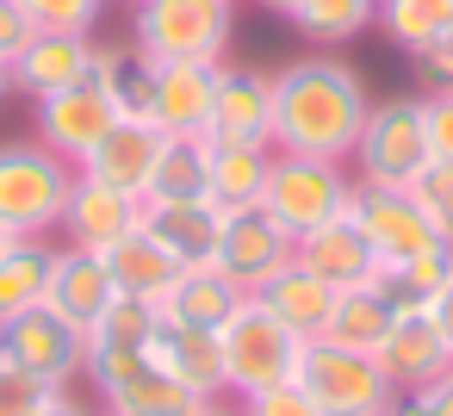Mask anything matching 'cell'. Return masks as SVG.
<instances>
[{"instance_id":"cell-42","label":"cell","mask_w":453,"mask_h":416,"mask_svg":"<svg viewBox=\"0 0 453 416\" xmlns=\"http://www.w3.org/2000/svg\"><path fill=\"white\" fill-rule=\"evenodd\" d=\"M32 416H100V410H88V404H81V397H75L69 385H57V391H50V397H44V404H38Z\"/></svg>"},{"instance_id":"cell-25","label":"cell","mask_w":453,"mask_h":416,"mask_svg":"<svg viewBox=\"0 0 453 416\" xmlns=\"http://www.w3.org/2000/svg\"><path fill=\"white\" fill-rule=\"evenodd\" d=\"M242 298H249V292H242L236 280H224L211 261H199V267H180V280L168 286V298H162L156 311L174 317V323H193V329H224Z\"/></svg>"},{"instance_id":"cell-3","label":"cell","mask_w":453,"mask_h":416,"mask_svg":"<svg viewBox=\"0 0 453 416\" xmlns=\"http://www.w3.org/2000/svg\"><path fill=\"white\" fill-rule=\"evenodd\" d=\"M75 187V162L50 143H0V224L13 236H57L63 205Z\"/></svg>"},{"instance_id":"cell-44","label":"cell","mask_w":453,"mask_h":416,"mask_svg":"<svg viewBox=\"0 0 453 416\" xmlns=\"http://www.w3.org/2000/svg\"><path fill=\"white\" fill-rule=\"evenodd\" d=\"M193 416H242V404H236V397H205Z\"/></svg>"},{"instance_id":"cell-16","label":"cell","mask_w":453,"mask_h":416,"mask_svg":"<svg viewBox=\"0 0 453 416\" xmlns=\"http://www.w3.org/2000/svg\"><path fill=\"white\" fill-rule=\"evenodd\" d=\"M112 125H119V106H112V94H106L100 81H81V88H69V94L38 100V143H50V150L69 156V162H81Z\"/></svg>"},{"instance_id":"cell-15","label":"cell","mask_w":453,"mask_h":416,"mask_svg":"<svg viewBox=\"0 0 453 416\" xmlns=\"http://www.w3.org/2000/svg\"><path fill=\"white\" fill-rule=\"evenodd\" d=\"M218 69L224 63H156L150 125L162 137H205L211 100H218Z\"/></svg>"},{"instance_id":"cell-12","label":"cell","mask_w":453,"mask_h":416,"mask_svg":"<svg viewBox=\"0 0 453 416\" xmlns=\"http://www.w3.org/2000/svg\"><path fill=\"white\" fill-rule=\"evenodd\" d=\"M94 63H100L94 32H32V44L13 57V94H32V106H38L50 94L94 81Z\"/></svg>"},{"instance_id":"cell-30","label":"cell","mask_w":453,"mask_h":416,"mask_svg":"<svg viewBox=\"0 0 453 416\" xmlns=\"http://www.w3.org/2000/svg\"><path fill=\"white\" fill-rule=\"evenodd\" d=\"M447 280H453V243H434V249H422V255L391 261V267L372 273V286H379L397 311H428V298H434Z\"/></svg>"},{"instance_id":"cell-28","label":"cell","mask_w":453,"mask_h":416,"mask_svg":"<svg viewBox=\"0 0 453 416\" xmlns=\"http://www.w3.org/2000/svg\"><path fill=\"white\" fill-rule=\"evenodd\" d=\"M397 323V304L366 280V286H348V292H335V304H329V323H323V342H342V348H360V354H372L379 342H385V329Z\"/></svg>"},{"instance_id":"cell-23","label":"cell","mask_w":453,"mask_h":416,"mask_svg":"<svg viewBox=\"0 0 453 416\" xmlns=\"http://www.w3.org/2000/svg\"><path fill=\"white\" fill-rule=\"evenodd\" d=\"M255 298H261V304H267V311H273L292 335H304V342H311V335H323V323H329L335 286H323V280H317V273L292 255L280 273H267V280L255 286Z\"/></svg>"},{"instance_id":"cell-24","label":"cell","mask_w":453,"mask_h":416,"mask_svg":"<svg viewBox=\"0 0 453 416\" xmlns=\"http://www.w3.org/2000/svg\"><path fill=\"white\" fill-rule=\"evenodd\" d=\"M106 273H112V286L125 292V298H143V304H162L168 298V286L180 280V261L137 224L131 236H119L112 249H106Z\"/></svg>"},{"instance_id":"cell-2","label":"cell","mask_w":453,"mask_h":416,"mask_svg":"<svg viewBox=\"0 0 453 416\" xmlns=\"http://www.w3.org/2000/svg\"><path fill=\"white\" fill-rule=\"evenodd\" d=\"M100 391V416H193L205 397L156 366L150 342H88V373Z\"/></svg>"},{"instance_id":"cell-39","label":"cell","mask_w":453,"mask_h":416,"mask_svg":"<svg viewBox=\"0 0 453 416\" xmlns=\"http://www.w3.org/2000/svg\"><path fill=\"white\" fill-rule=\"evenodd\" d=\"M391 416H453V373L416 385V391H397V410Z\"/></svg>"},{"instance_id":"cell-29","label":"cell","mask_w":453,"mask_h":416,"mask_svg":"<svg viewBox=\"0 0 453 416\" xmlns=\"http://www.w3.org/2000/svg\"><path fill=\"white\" fill-rule=\"evenodd\" d=\"M94 81L112 94L119 119H150V94H156V57L137 44H100Z\"/></svg>"},{"instance_id":"cell-47","label":"cell","mask_w":453,"mask_h":416,"mask_svg":"<svg viewBox=\"0 0 453 416\" xmlns=\"http://www.w3.org/2000/svg\"><path fill=\"white\" fill-rule=\"evenodd\" d=\"M7 243H13V230H7V224H0V255H7Z\"/></svg>"},{"instance_id":"cell-34","label":"cell","mask_w":453,"mask_h":416,"mask_svg":"<svg viewBox=\"0 0 453 416\" xmlns=\"http://www.w3.org/2000/svg\"><path fill=\"white\" fill-rule=\"evenodd\" d=\"M403 193L422 205V218L434 224V236H441V243H453V162L428 156V168H422Z\"/></svg>"},{"instance_id":"cell-49","label":"cell","mask_w":453,"mask_h":416,"mask_svg":"<svg viewBox=\"0 0 453 416\" xmlns=\"http://www.w3.org/2000/svg\"><path fill=\"white\" fill-rule=\"evenodd\" d=\"M385 416H391V410H385Z\"/></svg>"},{"instance_id":"cell-37","label":"cell","mask_w":453,"mask_h":416,"mask_svg":"<svg viewBox=\"0 0 453 416\" xmlns=\"http://www.w3.org/2000/svg\"><path fill=\"white\" fill-rule=\"evenodd\" d=\"M236 404H242V416H323L298 379H280V385H267L255 397H236Z\"/></svg>"},{"instance_id":"cell-35","label":"cell","mask_w":453,"mask_h":416,"mask_svg":"<svg viewBox=\"0 0 453 416\" xmlns=\"http://www.w3.org/2000/svg\"><path fill=\"white\" fill-rule=\"evenodd\" d=\"M38 32H94L106 0H19Z\"/></svg>"},{"instance_id":"cell-1","label":"cell","mask_w":453,"mask_h":416,"mask_svg":"<svg viewBox=\"0 0 453 416\" xmlns=\"http://www.w3.org/2000/svg\"><path fill=\"white\" fill-rule=\"evenodd\" d=\"M366 81L348 57L311 50L286 69H273V150L286 156H317V162H348L366 125Z\"/></svg>"},{"instance_id":"cell-32","label":"cell","mask_w":453,"mask_h":416,"mask_svg":"<svg viewBox=\"0 0 453 416\" xmlns=\"http://www.w3.org/2000/svg\"><path fill=\"white\" fill-rule=\"evenodd\" d=\"M372 19H379V0H298V7H292V26L317 50L354 44L360 32H372Z\"/></svg>"},{"instance_id":"cell-27","label":"cell","mask_w":453,"mask_h":416,"mask_svg":"<svg viewBox=\"0 0 453 416\" xmlns=\"http://www.w3.org/2000/svg\"><path fill=\"white\" fill-rule=\"evenodd\" d=\"M50 261H57V243L50 236H13L7 255H0V323L44 304L50 292Z\"/></svg>"},{"instance_id":"cell-48","label":"cell","mask_w":453,"mask_h":416,"mask_svg":"<svg viewBox=\"0 0 453 416\" xmlns=\"http://www.w3.org/2000/svg\"><path fill=\"white\" fill-rule=\"evenodd\" d=\"M230 7H236V0H230Z\"/></svg>"},{"instance_id":"cell-45","label":"cell","mask_w":453,"mask_h":416,"mask_svg":"<svg viewBox=\"0 0 453 416\" xmlns=\"http://www.w3.org/2000/svg\"><path fill=\"white\" fill-rule=\"evenodd\" d=\"M255 7H267V13H280V19H292V7H298V0H255Z\"/></svg>"},{"instance_id":"cell-31","label":"cell","mask_w":453,"mask_h":416,"mask_svg":"<svg viewBox=\"0 0 453 416\" xmlns=\"http://www.w3.org/2000/svg\"><path fill=\"white\" fill-rule=\"evenodd\" d=\"M211 143L205 137H162L156 174L143 199H211Z\"/></svg>"},{"instance_id":"cell-26","label":"cell","mask_w":453,"mask_h":416,"mask_svg":"<svg viewBox=\"0 0 453 416\" xmlns=\"http://www.w3.org/2000/svg\"><path fill=\"white\" fill-rule=\"evenodd\" d=\"M211 143V199L224 212L236 205H261V187H267V168H273V143H230V137H205Z\"/></svg>"},{"instance_id":"cell-8","label":"cell","mask_w":453,"mask_h":416,"mask_svg":"<svg viewBox=\"0 0 453 416\" xmlns=\"http://www.w3.org/2000/svg\"><path fill=\"white\" fill-rule=\"evenodd\" d=\"M354 187H360V181H354L348 162H317V156H286V150H273L261 205H267L292 236H311V230L329 224V218H348Z\"/></svg>"},{"instance_id":"cell-9","label":"cell","mask_w":453,"mask_h":416,"mask_svg":"<svg viewBox=\"0 0 453 416\" xmlns=\"http://www.w3.org/2000/svg\"><path fill=\"white\" fill-rule=\"evenodd\" d=\"M0 354L44 385H75L88 373V335L75 323H63L50 304H32L0 323Z\"/></svg>"},{"instance_id":"cell-20","label":"cell","mask_w":453,"mask_h":416,"mask_svg":"<svg viewBox=\"0 0 453 416\" xmlns=\"http://www.w3.org/2000/svg\"><path fill=\"white\" fill-rule=\"evenodd\" d=\"M143 230H150L180 267H199V261L218 255L224 205H218V199H143Z\"/></svg>"},{"instance_id":"cell-46","label":"cell","mask_w":453,"mask_h":416,"mask_svg":"<svg viewBox=\"0 0 453 416\" xmlns=\"http://www.w3.org/2000/svg\"><path fill=\"white\" fill-rule=\"evenodd\" d=\"M13 94V63H0V100Z\"/></svg>"},{"instance_id":"cell-7","label":"cell","mask_w":453,"mask_h":416,"mask_svg":"<svg viewBox=\"0 0 453 416\" xmlns=\"http://www.w3.org/2000/svg\"><path fill=\"white\" fill-rule=\"evenodd\" d=\"M292 379L311 391V404L323 416H385V410H397V385L385 379V366L372 354L342 348V342H323V335L304 342Z\"/></svg>"},{"instance_id":"cell-36","label":"cell","mask_w":453,"mask_h":416,"mask_svg":"<svg viewBox=\"0 0 453 416\" xmlns=\"http://www.w3.org/2000/svg\"><path fill=\"white\" fill-rule=\"evenodd\" d=\"M50 391H57V385L32 379L26 366H13L7 354H0V416H32V410H38Z\"/></svg>"},{"instance_id":"cell-22","label":"cell","mask_w":453,"mask_h":416,"mask_svg":"<svg viewBox=\"0 0 453 416\" xmlns=\"http://www.w3.org/2000/svg\"><path fill=\"white\" fill-rule=\"evenodd\" d=\"M150 354H156V366H168L199 397H224V348H218V329H193V323L156 317Z\"/></svg>"},{"instance_id":"cell-17","label":"cell","mask_w":453,"mask_h":416,"mask_svg":"<svg viewBox=\"0 0 453 416\" xmlns=\"http://www.w3.org/2000/svg\"><path fill=\"white\" fill-rule=\"evenodd\" d=\"M112 298H119V286H112V273H106V255H94V249H75V243H57V261H50V292H44V304L63 317V323H75L81 335L112 311Z\"/></svg>"},{"instance_id":"cell-4","label":"cell","mask_w":453,"mask_h":416,"mask_svg":"<svg viewBox=\"0 0 453 416\" xmlns=\"http://www.w3.org/2000/svg\"><path fill=\"white\" fill-rule=\"evenodd\" d=\"M230 13V0H131V44L156 63H224Z\"/></svg>"},{"instance_id":"cell-21","label":"cell","mask_w":453,"mask_h":416,"mask_svg":"<svg viewBox=\"0 0 453 416\" xmlns=\"http://www.w3.org/2000/svg\"><path fill=\"white\" fill-rule=\"evenodd\" d=\"M323 286H335V292H348V286H366L372 273H379V255H372V243L360 236V224L354 218H329V224H317L311 236H298V249H292Z\"/></svg>"},{"instance_id":"cell-13","label":"cell","mask_w":453,"mask_h":416,"mask_svg":"<svg viewBox=\"0 0 453 416\" xmlns=\"http://www.w3.org/2000/svg\"><path fill=\"white\" fill-rule=\"evenodd\" d=\"M205 137L230 143H273V75L255 63H224L218 69V100Z\"/></svg>"},{"instance_id":"cell-11","label":"cell","mask_w":453,"mask_h":416,"mask_svg":"<svg viewBox=\"0 0 453 416\" xmlns=\"http://www.w3.org/2000/svg\"><path fill=\"white\" fill-rule=\"evenodd\" d=\"M348 218H354V224H360V236L372 243L379 267L410 261V255H422V249H434V243H441V236H434V224L422 218V205H416L403 187H354Z\"/></svg>"},{"instance_id":"cell-33","label":"cell","mask_w":453,"mask_h":416,"mask_svg":"<svg viewBox=\"0 0 453 416\" xmlns=\"http://www.w3.org/2000/svg\"><path fill=\"white\" fill-rule=\"evenodd\" d=\"M403 57H416L422 44H434L441 32H453V0H379L372 19Z\"/></svg>"},{"instance_id":"cell-10","label":"cell","mask_w":453,"mask_h":416,"mask_svg":"<svg viewBox=\"0 0 453 416\" xmlns=\"http://www.w3.org/2000/svg\"><path fill=\"white\" fill-rule=\"evenodd\" d=\"M292 249H298V236H292L267 205H236V212H224L211 267H218L224 280H236L242 292H255L267 273H280V267L292 261Z\"/></svg>"},{"instance_id":"cell-14","label":"cell","mask_w":453,"mask_h":416,"mask_svg":"<svg viewBox=\"0 0 453 416\" xmlns=\"http://www.w3.org/2000/svg\"><path fill=\"white\" fill-rule=\"evenodd\" d=\"M137 224H143V199H131V193H119V187H106V181H94V174H75L57 230H63V243L106 255V249H112L119 236H131Z\"/></svg>"},{"instance_id":"cell-41","label":"cell","mask_w":453,"mask_h":416,"mask_svg":"<svg viewBox=\"0 0 453 416\" xmlns=\"http://www.w3.org/2000/svg\"><path fill=\"white\" fill-rule=\"evenodd\" d=\"M32 19H26V7H19V0H0V63H13L26 44H32Z\"/></svg>"},{"instance_id":"cell-6","label":"cell","mask_w":453,"mask_h":416,"mask_svg":"<svg viewBox=\"0 0 453 416\" xmlns=\"http://www.w3.org/2000/svg\"><path fill=\"white\" fill-rule=\"evenodd\" d=\"M348 168H354L360 187H410V181L428 168L422 94H385V100H372Z\"/></svg>"},{"instance_id":"cell-38","label":"cell","mask_w":453,"mask_h":416,"mask_svg":"<svg viewBox=\"0 0 453 416\" xmlns=\"http://www.w3.org/2000/svg\"><path fill=\"white\" fill-rule=\"evenodd\" d=\"M410 63H416V94H453V32L422 44Z\"/></svg>"},{"instance_id":"cell-19","label":"cell","mask_w":453,"mask_h":416,"mask_svg":"<svg viewBox=\"0 0 453 416\" xmlns=\"http://www.w3.org/2000/svg\"><path fill=\"white\" fill-rule=\"evenodd\" d=\"M372 360L385 366V379L397 391H416V385L453 373V348H447V335L434 329L428 311H397V323L385 329V342L372 348Z\"/></svg>"},{"instance_id":"cell-40","label":"cell","mask_w":453,"mask_h":416,"mask_svg":"<svg viewBox=\"0 0 453 416\" xmlns=\"http://www.w3.org/2000/svg\"><path fill=\"white\" fill-rule=\"evenodd\" d=\"M422 125H428V156L453 162V94H422Z\"/></svg>"},{"instance_id":"cell-18","label":"cell","mask_w":453,"mask_h":416,"mask_svg":"<svg viewBox=\"0 0 453 416\" xmlns=\"http://www.w3.org/2000/svg\"><path fill=\"white\" fill-rule=\"evenodd\" d=\"M156 156H162V131H156L150 119H119V125L75 162V174H94V181L119 187V193L143 199V193H150V174H156Z\"/></svg>"},{"instance_id":"cell-5","label":"cell","mask_w":453,"mask_h":416,"mask_svg":"<svg viewBox=\"0 0 453 416\" xmlns=\"http://www.w3.org/2000/svg\"><path fill=\"white\" fill-rule=\"evenodd\" d=\"M218 348H224V397H255L280 379L298 373V354H304V335H292L255 292L230 311V323L218 329Z\"/></svg>"},{"instance_id":"cell-43","label":"cell","mask_w":453,"mask_h":416,"mask_svg":"<svg viewBox=\"0 0 453 416\" xmlns=\"http://www.w3.org/2000/svg\"><path fill=\"white\" fill-rule=\"evenodd\" d=\"M428 317H434V329H441V335H447V348H453V280L428 298Z\"/></svg>"}]
</instances>
